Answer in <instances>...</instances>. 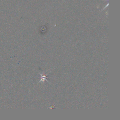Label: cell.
I'll use <instances>...</instances> for the list:
<instances>
[{"label": "cell", "instance_id": "cell-1", "mask_svg": "<svg viewBox=\"0 0 120 120\" xmlns=\"http://www.w3.org/2000/svg\"><path fill=\"white\" fill-rule=\"evenodd\" d=\"M41 80H40V81H43V80H46V76L45 75H42L41 76Z\"/></svg>", "mask_w": 120, "mask_h": 120}]
</instances>
